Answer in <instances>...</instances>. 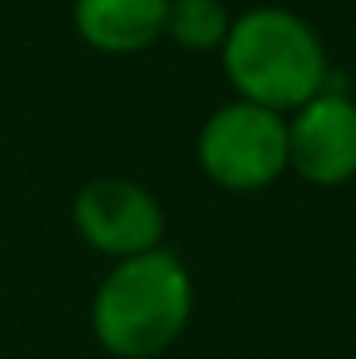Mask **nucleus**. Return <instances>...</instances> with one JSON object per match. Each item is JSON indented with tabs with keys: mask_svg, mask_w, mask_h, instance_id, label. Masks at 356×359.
Wrapping results in <instances>:
<instances>
[{
	"mask_svg": "<svg viewBox=\"0 0 356 359\" xmlns=\"http://www.w3.org/2000/svg\"><path fill=\"white\" fill-rule=\"evenodd\" d=\"M223 69L237 100L291 115L326 88L329 62L318 31L287 8H249L223 39Z\"/></svg>",
	"mask_w": 356,
	"mask_h": 359,
	"instance_id": "f257e3e1",
	"label": "nucleus"
},
{
	"mask_svg": "<svg viewBox=\"0 0 356 359\" xmlns=\"http://www.w3.org/2000/svg\"><path fill=\"white\" fill-rule=\"evenodd\" d=\"M192 318V276L169 249L115 260L92 298V332L115 359L161 355Z\"/></svg>",
	"mask_w": 356,
	"mask_h": 359,
	"instance_id": "f03ea898",
	"label": "nucleus"
},
{
	"mask_svg": "<svg viewBox=\"0 0 356 359\" xmlns=\"http://www.w3.org/2000/svg\"><path fill=\"white\" fill-rule=\"evenodd\" d=\"M196 157L211 184L226 191H261L287 168V115L234 100L203 123Z\"/></svg>",
	"mask_w": 356,
	"mask_h": 359,
	"instance_id": "7ed1b4c3",
	"label": "nucleus"
},
{
	"mask_svg": "<svg viewBox=\"0 0 356 359\" xmlns=\"http://www.w3.org/2000/svg\"><path fill=\"white\" fill-rule=\"evenodd\" d=\"M73 226L84 245L115 260L150 252L165 237V210L142 184L123 176H100L73 199Z\"/></svg>",
	"mask_w": 356,
	"mask_h": 359,
	"instance_id": "20e7f679",
	"label": "nucleus"
},
{
	"mask_svg": "<svg viewBox=\"0 0 356 359\" xmlns=\"http://www.w3.org/2000/svg\"><path fill=\"white\" fill-rule=\"evenodd\" d=\"M287 168L315 187H341L356 176V100L322 88L287 118Z\"/></svg>",
	"mask_w": 356,
	"mask_h": 359,
	"instance_id": "39448f33",
	"label": "nucleus"
},
{
	"mask_svg": "<svg viewBox=\"0 0 356 359\" xmlns=\"http://www.w3.org/2000/svg\"><path fill=\"white\" fill-rule=\"evenodd\" d=\"M169 0H73V27L100 54H142L165 35Z\"/></svg>",
	"mask_w": 356,
	"mask_h": 359,
	"instance_id": "423d86ee",
	"label": "nucleus"
},
{
	"mask_svg": "<svg viewBox=\"0 0 356 359\" xmlns=\"http://www.w3.org/2000/svg\"><path fill=\"white\" fill-rule=\"evenodd\" d=\"M234 15L226 12L223 0H169V20L165 35L184 50H218L230 31Z\"/></svg>",
	"mask_w": 356,
	"mask_h": 359,
	"instance_id": "0eeeda50",
	"label": "nucleus"
}]
</instances>
